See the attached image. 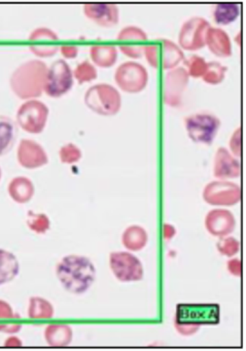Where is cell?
<instances>
[{"mask_svg": "<svg viewBox=\"0 0 246 351\" xmlns=\"http://www.w3.org/2000/svg\"><path fill=\"white\" fill-rule=\"evenodd\" d=\"M56 275L65 291L73 295H84L93 287L97 271L87 256L69 254L57 264Z\"/></svg>", "mask_w": 246, "mask_h": 351, "instance_id": "6da1fadb", "label": "cell"}, {"mask_svg": "<svg viewBox=\"0 0 246 351\" xmlns=\"http://www.w3.org/2000/svg\"><path fill=\"white\" fill-rule=\"evenodd\" d=\"M48 66L44 61L29 60L14 71L10 79L12 91L20 99L32 100L45 93Z\"/></svg>", "mask_w": 246, "mask_h": 351, "instance_id": "7a4b0ae2", "label": "cell"}, {"mask_svg": "<svg viewBox=\"0 0 246 351\" xmlns=\"http://www.w3.org/2000/svg\"><path fill=\"white\" fill-rule=\"evenodd\" d=\"M221 322L219 304H178L174 326L182 336H193L201 326H217Z\"/></svg>", "mask_w": 246, "mask_h": 351, "instance_id": "3957f363", "label": "cell"}, {"mask_svg": "<svg viewBox=\"0 0 246 351\" xmlns=\"http://www.w3.org/2000/svg\"><path fill=\"white\" fill-rule=\"evenodd\" d=\"M86 106L100 116H114L120 112L122 97L120 92L108 84L92 86L85 94Z\"/></svg>", "mask_w": 246, "mask_h": 351, "instance_id": "277c9868", "label": "cell"}, {"mask_svg": "<svg viewBox=\"0 0 246 351\" xmlns=\"http://www.w3.org/2000/svg\"><path fill=\"white\" fill-rule=\"evenodd\" d=\"M143 55L151 67L164 71L176 69V66L184 60V54L182 49L171 40L164 38H159L147 45Z\"/></svg>", "mask_w": 246, "mask_h": 351, "instance_id": "5b68a950", "label": "cell"}, {"mask_svg": "<svg viewBox=\"0 0 246 351\" xmlns=\"http://www.w3.org/2000/svg\"><path fill=\"white\" fill-rule=\"evenodd\" d=\"M188 136L199 145H210L217 138L221 121L210 112L190 114L184 120Z\"/></svg>", "mask_w": 246, "mask_h": 351, "instance_id": "8992f818", "label": "cell"}, {"mask_svg": "<svg viewBox=\"0 0 246 351\" xmlns=\"http://www.w3.org/2000/svg\"><path fill=\"white\" fill-rule=\"evenodd\" d=\"M50 110L44 102L32 99L24 102L17 112V123L21 129L30 134L44 132L48 123Z\"/></svg>", "mask_w": 246, "mask_h": 351, "instance_id": "52a82bcc", "label": "cell"}, {"mask_svg": "<svg viewBox=\"0 0 246 351\" xmlns=\"http://www.w3.org/2000/svg\"><path fill=\"white\" fill-rule=\"evenodd\" d=\"M73 71L69 63L62 59L55 61L50 67H48L45 93L49 97H62L73 89Z\"/></svg>", "mask_w": 246, "mask_h": 351, "instance_id": "ba28073f", "label": "cell"}, {"mask_svg": "<svg viewBox=\"0 0 246 351\" xmlns=\"http://www.w3.org/2000/svg\"><path fill=\"white\" fill-rule=\"evenodd\" d=\"M110 268L121 282L143 280L145 271L143 263L129 252H114L110 254Z\"/></svg>", "mask_w": 246, "mask_h": 351, "instance_id": "9c48e42d", "label": "cell"}, {"mask_svg": "<svg viewBox=\"0 0 246 351\" xmlns=\"http://www.w3.org/2000/svg\"><path fill=\"white\" fill-rule=\"evenodd\" d=\"M114 82L127 93H139L147 87L149 73L143 65L129 61L118 67L114 73Z\"/></svg>", "mask_w": 246, "mask_h": 351, "instance_id": "30bf717a", "label": "cell"}, {"mask_svg": "<svg viewBox=\"0 0 246 351\" xmlns=\"http://www.w3.org/2000/svg\"><path fill=\"white\" fill-rule=\"evenodd\" d=\"M203 199L213 206H233L240 202L241 189L227 180L211 182L203 191Z\"/></svg>", "mask_w": 246, "mask_h": 351, "instance_id": "8fae6325", "label": "cell"}, {"mask_svg": "<svg viewBox=\"0 0 246 351\" xmlns=\"http://www.w3.org/2000/svg\"><path fill=\"white\" fill-rule=\"evenodd\" d=\"M210 24L201 17H194L184 22L178 36V47L186 51L200 50L205 47V36Z\"/></svg>", "mask_w": 246, "mask_h": 351, "instance_id": "7c38bea8", "label": "cell"}, {"mask_svg": "<svg viewBox=\"0 0 246 351\" xmlns=\"http://www.w3.org/2000/svg\"><path fill=\"white\" fill-rule=\"evenodd\" d=\"M188 77L186 69L182 67H176L168 71L164 79L163 99L165 104L172 108L182 104Z\"/></svg>", "mask_w": 246, "mask_h": 351, "instance_id": "4fadbf2b", "label": "cell"}, {"mask_svg": "<svg viewBox=\"0 0 246 351\" xmlns=\"http://www.w3.org/2000/svg\"><path fill=\"white\" fill-rule=\"evenodd\" d=\"M116 40L121 52L133 59L140 58L147 46V34L136 26H127L121 30Z\"/></svg>", "mask_w": 246, "mask_h": 351, "instance_id": "5bb4252c", "label": "cell"}, {"mask_svg": "<svg viewBox=\"0 0 246 351\" xmlns=\"http://www.w3.org/2000/svg\"><path fill=\"white\" fill-rule=\"evenodd\" d=\"M17 159L26 169H38L49 163L46 149L32 139H22L18 147Z\"/></svg>", "mask_w": 246, "mask_h": 351, "instance_id": "9a60e30c", "label": "cell"}, {"mask_svg": "<svg viewBox=\"0 0 246 351\" xmlns=\"http://www.w3.org/2000/svg\"><path fill=\"white\" fill-rule=\"evenodd\" d=\"M83 9L84 15L101 27L112 28L119 24L120 13L114 3H87Z\"/></svg>", "mask_w": 246, "mask_h": 351, "instance_id": "2e32d148", "label": "cell"}, {"mask_svg": "<svg viewBox=\"0 0 246 351\" xmlns=\"http://www.w3.org/2000/svg\"><path fill=\"white\" fill-rule=\"evenodd\" d=\"M236 219L233 213L227 209H213L205 217V228L210 235L223 238L235 230Z\"/></svg>", "mask_w": 246, "mask_h": 351, "instance_id": "e0dca14e", "label": "cell"}, {"mask_svg": "<svg viewBox=\"0 0 246 351\" xmlns=\"http://www.w3.org/2000/svg\"><path fill=\"white\" fill-rule=\"evenodd\" d=\"M241 172L239 161L225 147H219L215 154L213 174L221 180L237 178Z\"/></svg>", "mask_w": 246, "mask_h": 351, "instance_id": "ac0fdd59", "label": "cell"}, {"mask_svg": "<svg viewBox=\"0 0 246 351\" xmlns=\"http://www.w3.org/2000/svg\"><path fill=\"white\" fill-rule=\"evenodd\" d=\"M29 40L32 43H56L59 40V36L56 32L49 29V28L40 27L30 34ZM29 49L36 56L40 57V58H48V57L54 56L59 51V47L55 46V45H42V46H32V45Z\"/></svg>", "mask_w": 246, "mask_h": 351, "instance_id": "d6986e66", "label": "cell"}, {"mask_svg": "<svg viewBox=\"0 0 246 351\" xmlns=\"http://www.w3.org/2000/svg\"><path fill=\"white\" fill-rule=\"evenodd\" d=\"M205 46L219 58L232 56V45L229 36L221 28L209 27L205 36Z\"/></svg>", "mask_w": 246, "mask_h": 351, "instance_id": "ffe728a7", "label": "cell"}, {"mask_svg": "<svg viewBox=\"0 0 246 351\" xmlns=\"http://www.w3.org/2000/svg\"><path fill=\"white\" fill-rule=\"evenodd\" d=\"M8 193L16 203L26 204L34 198L36 188L29 178L25 176H17L10 182Z\"/></svg>", "mask_w": 246, "mask_h": 351, "instance_id": "44dd1931", "label": "cell"}, {"mask_svg": "<svg viewBox=\"0 0 246 351\" xmlns=\"http://www.w3.org/2000/svg\"><path fill=\"white\" fill-rule=\"evenodd\" d=\"M18 137V127L10 117L0 114V157L12 151Z\"/></svg>", "mask_w": 246, "mask_h": 351, "instance_id": "7402d4cb", "label": "cell"}, {"mask_svg": "<svg viewBox=\"0 0 246 351\" xmlns=\"http://www.w3.org/2000/svg\"><path fill=\"white\" fill-rule=\"evenodd\" d=\"M20 263L9 250L0 248V287L8 285L19 275Z\"/></svg>", "mask_w": 246, "mask_h": 351, "instance_id": "603a6c76", "label": "cell"}, {"mask_svg": "<svg viewBox=\"0 0 246 351\" xmlns=\"http://www.w3.org/2000/svg\"><path fill=\"white\" fill-rule=\"evenodd\" d=\"M45 339L52 347H66L73 339V330L64 324H53L45 330Z\"/></svg>", "mask_w": 246, "mask_h": 351, "instance_id": "cb8c5ba5", "label": "cell"}, {"mask_svg": "<svg viewBox=\"0 0 246 351\" xmlns=\"http://www.w3.org/2000/svg\"><path fill=\"white\" fill-rule=\"evenodd\" d=\"M90 56L94 64L101 69H108L116 64L118 49L112 45H94L90 49Z\"/></svg>", "mask_w": 246, "mask_h": 351, "instance_id": "d4e9b609", "label": "cell"}, {"mask_svg": "<svg viewBox=\"0 0 246 351\" xmlns=\"http://www.w3.org/2000/svg\"><path fill=\"white\" fill-rule=\"evenodd\" d=\"M149 241L147 231L140 226H130L122 235V243L131 252H139L145 247Z\"/></svg>", "mask_w": 246, "mask_h": 351, "instance_id": "484cf974", "label": "cell"}, {"mask_svg": "<svg viewBox=\"0 0 246 351\" xmlns=\"http://www.w3.org/2000/svg\"><path fill=\"white\" fill-rule=\"evenodd\" d=\"M240 15V5L238 3H217L213 7V21L217 25H229L237 20Z\"/></svg>", "mask_w": 246, "mask_h": 351, "instance_id": "4316f807", "label": "cell"}, {"mask_svg": "<svg viewBox=\"0 0 246 351\" xmlns=\"http://www.w3.org/2000/svg\"><path fill=\"white\" fill-rule=\"evenodd\" d=\"M54 306L40 297H32L29 300L28 316L32 319H49L54 316Z\"/></svg>", "mask_w": 246, "mask_h": 351, "instance_id": "83f0119b", "label": "cell"}, {"mask_svg": "<svg viewBox=\"0 0 246 351\" xmlns=\"http://www.w3.org/2000/svg\"><path fill=\"white\" fill-rule=\"evenodd\" d=\"M227 69L225 65L219 62L207 63L206 71L203 75L202 80L209 85H219L225 80Z\"/></svg>", "mask_w": 246, "mask_h": 351, "instance_id": "f1b7e54d", "label": "cell"}, {"mask_svg": "<svg viewBox=\"0 0 246 351\" xmlns=\"http://www.w3.org/2000/svg\"><path fill=\"white\" fill-rule=\"evenodd\" d=\"M28 228L36 234H45L50 230L51 221L45 213H36L29 211L26 219Z\"/></svg>", "mask_w": 246, "mask_h": 351, "instance_id": "f546056e", "label": "cell"}, {"mask_svg": "<svg viewBox=\"0 0 246 351\" xmlns=\"http://www.w3.org/2000/svg\"><path fill=\"white\" fill-rule=\"evenodd\" d=\"M97 69L89 61H84V62L79 63L73 71V77L81 85L82 84L95 81L97 79Z\"/></svg>", "mask_w": 246, "mask_h": 351, "instance_id": "4dcf8cb0", "label": "cell"}, {"mask_svg": "<svg viewBox=\"0 0 246 351\" xmlns=\"http://www.w3.org/2000/svg\"><path fill=\"white\" fill-rule=\"evenodd\" d=\"M82 157H83V153L75 143H66L59 151V158L63 164L71 165V164L77 163L81 161Z\"/></svg>", "mask_w": 246, "mask_h": 351, "instance_id": "1f68e13d", "label": "cell"}, {"mask_svg": "<svg viewBox=\"0 0 246 351\" xmlns=\"http://www.w3.org/2000/svg\"><path fill=\"white\" fill-rule=\"evenodd\" d=\"M184 63H186V71L188 77L198 79V77H202L206 71L207 62L202 57L193 55Z\"/></svg>", "mask_w": 246, "mask_h": 351, "instance_id": "d6a6232c", "label": "cell"}, {"mask_svg": "<svg viewBox=\"0 0 246 351\" xmlns=\"http://www.w3.org/2000/svg\"><path fill=\"white\" fill-rule=\"evenodd\" d=\"M217 248L219 254L227 256V258H231L239 252L240 244L239 241L235 238L225 236V237L221 238L217 241Z\"/></svg>", "mask_w": 246, "mask_h": 351, "instance_id": "836d02e7", "label": "cell"}, {"mask_svg": "<svg viewBox=\"0 0 246 351\" xmlns=\"http://www.w3.org/2000/svg\"><path fill=\"white\" fill-rule=\"evenodd\" d=\"M241 141H242V129L237 128L236 129L235 132H234L233 136L230 139V149H231L233 155H235L236 157H240L241 156Z\"/></svg>", "mask_w": 246, "mask_h": 351, "instance_id": "e575fe53", "label": "cell"}, {"mask_svg": "<svg viewBox=\"0 0 246 351\" xmlns=\"http://www.w3.org/2000/svg\"><path fill=\"white\" fill-rule=\"evenodd\" d=\"M18 317L13 307L5 300H0V319H13Z\"/></svg>", "mask_w": 246, "mask_h": 351, "instance_id": "d590c367", "label": "cell"}, {"mask_svg": "<svg viewBox=\"0 0 246 351\" xmlns=\"http://www.w3.org/2000/svg\"><path fill=\"white\" fill-rule=\"evenodd\" d=\"M59 50H60L61 55L66 59H75L79 55V48L77 46H73V45L61 46Z\"/></svg>", "mask_w": 246, "mask_h": 351, "instance_id": "8d00e7d4", "label": "cell"}, {"mask_svg": "<svg viewBox=\"0 0 246 351\" xmlns=\"http://www.w3.org/2000/svg\"><path fill=\"white\" fill-rule=\"evenodd\" d=\"M227 271L234 276H241V262H240L239 258H232L227 262Z\"/></svg>", "mask_w": 246, "mask_h": 351, "instance_id": "74e56055", "label": "cell"}, {"mask_svg": "<svg viewBox=\"0 0 246 351\" xmlns=\"http://www.w3.org/2000/svg\"><path fill=\"white\" fill-rule=\"evenodd\" d=\"M22 326L19 324H0V332L5 334H15L21 330Z\"/></svg>", "mask_w": 246, "mask_h": 351, "instance_id": "f35d334b", "label": "cell"}, {"mask_svg": "<svg viewBox=\"0 0 246 351\" xmlns=\"http://www.w3.org/2000/svg\"><path fill=\"white\" fill-rule=\"evenodd\" d=\"M23 345V343H22V341L20 340L18 337L12 336L10 337L9 339H7V341H5V346L7 347H20Z\"/></svg>", "mask_w": 246, "mask_h": 351, "instance_id": "ab89813d", "label": "cell"}, {"mask_svg": "<svg viewBox=\"0 0 246 351\" xmlns=\"http://www.w3.org/2000/svg\"><path fill=\"white\" fill-rule=\"evenodd\" d=\"M175 229H174V227H172L171 225L164 226V238H165V239H171L172 237L175 236Z\"/></svg>", "mask_w": 246, "mask_h": 351, "instance_id": "60d3db41", "label": "cell"}, {"mask_svg": "<svg viewBox=\"0 0 246 351\" xmlns=\"http://www.w3.org/2000/svg\"><path fill=\"white\" fill-rule=\"evenodd\" d=\"M1 178H3V170L0 168V180H1Z\"/></svg>", "mask_w": 246, "mask_h": 351, "instance_id": "b9f144b4", "label": "cell"}]
</instances>
